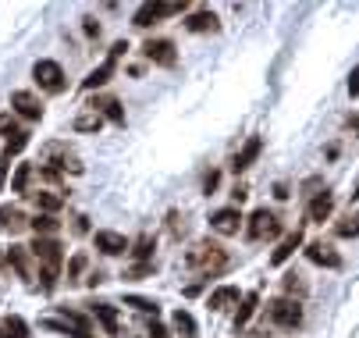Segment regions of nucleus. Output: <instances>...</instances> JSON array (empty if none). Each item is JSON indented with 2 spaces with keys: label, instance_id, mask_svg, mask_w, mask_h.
<instances>
[{
  "label": "nucleus",
  "instance_id": "obj_1",
  "mask_svg": "<svg viewBox=\"0 0 359 338\" xmlns=\"http://www.w3.org/2000/svg\"><path fill=\"white\" fill-rule=\"evenodd\" d=\"M185 264L196 267V271H203V274H217V271L228 267V253H224L221 246H214V243H199V246L189 250Z\"/></svg>",
  "mask_w": 359,
  "mask_h": 338
},
{
  "label": "nucleus",
  "instance_id": "obj_2",
  "mask_svg": "<svg viewBox=\"0 0 359 338\" xmlns=\"http://www.w3.org/2000/svg\"><path fill=\"white\" fill-rule=\"evenodd\" d=\"M32 79H36V86L39 89H46V93H65V68L57 65V61H36V68H32Z\"/></svg>",
  "mask_w": 359,
  "mask_h": 338
},
{
  "label": "nucleus",
  "instance_id": "obj_3",
  "mask_svg": "<svg viewBox=\"0 0 359 338\" xmlns=\"http://www.w3.org/2000/svg\"><path fill=\"white\" fill-rule=\"evenodd\" d=\"M142 54H146L153 65H161V68H175V61H178L175 43H171V39H146Z\"/></svg>",
  "mask_w": 359,
  "mask_h": 338
},
{
  "label": "nucleus",
  "instance_id": "obj_4",
  "mask_svg": "<svg viewBox=\"0 0 359 338\" xmlns=\"http://www.w3.org/2000/svg\"><path fill=\"white\" fill-rule=\"evenodd\" d=\"M271 320L281 324V327H299V324H302V306H299V299H278V303H271Z\"/></svg>",
  "mask_w": 359,
  "mask_h": 338
},
{
  "label": "nucleus",
  "instance_id": "obj_5",
  "mask_svg": "<svg viewBox=\"0 0 359 338\" xmlns=\"http://www.w3.org/2000/svg\"><path fill=\"white\" fill-rule=\"evenodd\" d=\"M281 231V224L274 221V214L267 210V207H260V210H252V217H249V228H245V235L252 238H264V235H278Z\"/></svg>",
  "mask_w": 359,
  "mask_h": 338
},
{
  "label": "nucleus",
  "instance_id": "obj_6",
  "mask_svg": "<svg viewBox=\"0 0 359 338\" xmlns=\"http://www.w3.org/2000/svg\"><path fill=\"white\" fill-rule=\"evenodd\" d=\"M306 260L317 264V267H327V271H338L341 267V257L331 246H324V243H310V246H306Z\"/></svg>",
  "mask_w": 359,
  "mask_h": 338
},
{
  "label": "nucleus",
  "instance_id": "obj_7",
  "mask_svg": "<svg viewBox=\"0 0 359 338\" xmlns=\"http://www.w3.org/2000/svg\"><path fill=\"white\" fill-rule=\"evenodd\" d=\"M210 228H214L217 235H235V231L242 228V214H238V207H224V210H217V214L210 217Z\"/></svg>",
  "mask_w": 359,
  "mask_h": 338
},
{
  "label": "nucleus",
  "instance_id": "obj_8",
  "mask_svg": "<svg viewBox=\"0 0 359 338\" xmlns=\"http://www.w3.org/2000/svg\"><path fill=\"white\" fill-rule=\"evenodd\" d=\"M11 107H15L22 118H29V121H39V118H43V107H39V100H36L29 89H18V93L11 96Z\"/></svg>",
  "mask_w": 359,
  "mask_h": 338
},
{
  "label": "nucleus",
  "instance_id": "obj_9",
  "mask_svg": "<svg viewBox=\"0 0 359 338\" xmlns=\"http://www.w3.org/2000/svg\"><path fill=\"white\" fill-rule=\"evenodd\" d=\"M93 238H96V250L107 253V257H121V253L128 250V238L118 235V231H96Z\"/></svg>",
  "mask_w": 359,
  "mask_h": 338
},
{
  "label": "nucleus",
  "instance_id": "obj_10",
  "mask_svg": "<svg viewBox=\"0 0 359 338\" xmlns=\"http://www.w3.org/2000/svg\"><path fill=\"white\" fill-rule=\"evenodd\" d=\"M114 68H118V61L114 58H107L100 68H93L86 79H82V89H100V86H107L111 82V75H114Z\"/></svg>",
  "mask_w": 359,
  "mask_h": 338
},
{
  "label": "nucleus",
  "instance_id": "obj_11",
  "mask_svg": "<svg viewBox=\"0 0 359 338\" xmlns=\"http://www.w3.org/2000/svg\"><path fill=\"white\" fill-rule=\"evenodd\" d=\"M260 150H264V139H260V135H252V139L245 142V147L238 150V157H235V164H231V168H235V171H245L256 157H260Z\"/></svg>",
  "mask_w": 359,
  "mask_h": 338
},
{
  "label": "nucleus",
  "instance_id": "obj_12",
  "mask_svg": "<svg viewBox=\"0 0 359 338\" xmlns=\"http://www.w3.org/2000/svg\"><path fill=\"white\" fill-rule=\"evenodd\" d=\"M299 246H302V231L295 228L292 235H285V238H281V246L271 253V264H274V267H278V264H285V260H288V257H292Z\"/></svg>",
  "mask_w": 359,
  "mask_h": 338
},
{
  "label": "nucleus",
  "instance_id": "obj_13",
  "mask_svg": "<svg viewBox=\"0 0 359 338\" xmlns=\"http://www.w3.org/2000/svg\"><path fill=\"white\" fill-rule=\"evenodd\" d=\"M185 25H189V32H217L221 29V22H217L214 11H196Z\"/></svg>",
  "mask_w": 359,
  "mask_h": 338
},
{
  "label": "nucleus",
  "instance_id": "obj_14",
  "mask_svg": "<svg viewBox=\"0 0 359 338\" xmlns=\"http://www.w3.org/2000/svg\"><path fill=\"white\" fill-rule=\"evenodd\" d=\"M57 228H61V221H57L54 214H36V217H32V231H36V238H54Z\"/></svg>",
  "mask_w": 359,
  "mask_h": 338
},
{
  "label": "nucleus",
  "instance_id": "obj_15",
  "mask_svg": "<svg viewBox=\"0 0 359 338\" xmlns=\"http://www.w3.org/2000/svg\"><path fill=\"white\" fill-rule=\"evenodd\" d=\"M228 303H238V288H235V285H221V288H214L210 299H207L210 310H224Z\"/></svg>",
  "mask_w": 359,
  "mask_h": 338
},
{
  "label": "nucleus",
  "instance_id": "obj_16",
  "mask_svg": "<svg viewBox=\"0 0 359 338\" xmlns=\"http://www.w3.org/2000/svg\"><path fill=\"white\" fill-rule=\"evenodd\" d=\"M334 210V196L331 192H317V200L310 203V221H327Z\"/></svg>",
  "mask_w": 359,
  "mask_h": 338
},
{
  "label": "nucleus",
  "instance_id": "obj_17",
  "mask_svg": "<svg viewBox=\"0 0 359 338\" xmlns=\"http://www.w3.org/2000/svg\"><path fill=\"white\" fill-rule=\"evenodd\" d=\"M93 317L107 327V334H118V310H114V306H107V303H96V306H93Z\"/></svg>",
  "mask_w": 359,
  "mask_h": 338
},
{
  "label": "nucleus",
  "instance_id": "obj_18",
  "mask_svg": "<svg viewBox=\"0 0 359 338\" xmlns=\"http://www.w3.org/2000/svg\"><path fill=\"white\" fill-rule=\"evenodd\" d=\"M0 338H29V324L22 317H4L0 320Z\"/></svg>",
  "mask_w": 359,
  "mask_h": 338
},
{
  "label": "nucleus",
  "instance_id": "obj_19",
  "mask_svg": "<svg viewBox=\"0 0 359 338\" xmlns=\"http://www.w3.org/2000/svg\"><path fill=\"white\" fill-rule=\"evenodd\" d=\"M100 128H104V114H100L96 107L75 118V132H100Z\"/></svg>",
  "mask_w": 359,
  "mask_h": 338
},
{
  "label": "nucleus",
  "instance_id": "obj_20",
  "mask_svg": "<svg viewBox=\"0 0 359 338\" xmlns=\"http://www.w3.org/2000/svg\"><path fill=\"white\" fill-rule=\"evenodd\" d=\"M256 303H260V296H256V292H245V296H242V306H238V313H235V327H245V324H249V317L256 313Z\"/></svg>",
  "mask_w": 359,
  "mask_h": 338
},
{
  "label": "nucleus",
  "instance_id": "obj_21",
  "mask_svg": "<svg viewBox=\"0 0 359 338\" xmlns=\"http://www.w3.org/2000/svg\"><path fill=\"white\" fill-rule=\"evenodd\" d=\"M36 207L43 214H57L65 207V196H57V192H36Z\"/></svg>",
  "mask_w": 359,
  "mask_h": 338
},
{
  "label": "nucleus",
  "instance_id": "obj_22",
  "mask_svg": "<svg viewBox=\"0 0 359 338\" xmlns=\"http://www.w3.org/2000/svg\"><path fill=\"white\" fill-rule=\"evenodd\" d=\"M25 147H29V132H25V128H18V132H15V135L8 139V147H4V157H0V161L8 164V161H11L15 154H22Z\"/></svg>",
  "mask_w": 359,
  "mask_h": 338
},
{
  "label": "nucleus",
  "instance_id": "obj_23",
  "mask_svg": "<svg viewBox=\"0 0 359 338\" xmlns=\"http://www.w3.org/2000/svg\"><path fill=\"white\" fill-rule=\"evenodd\" d=\"M0 224L11 228V231H18V228H25V214H22L18 207H0Z\"/></svg>",
  "mask_w": 359,
  "mask_h": 338
},
{
  "label": "nucleus",
  "instance_id": "obj_24",
  "mask_svg": "<svg viewBox=\"0 0 359 338\" xmlns=\"http://www.w3.org/2000/svg\"><path fill=\"white\" fill-rule=\"evenodd\" d=\"M175 331L182 338H196V320H192L189 310H175Z\"/></svg>",
  "mask_w": 359,
  "mask_h": 338
},
{
  "label": "nucleus",
  "instance_id": "obj_25",
  "mask_svg": "<svg viewBox=\"0 0 359 338\" xmlns=\"http://www.w3.org/2000/svg\"><path fill=\"white\" fill-rule=\"evenodd\" d=\"M157 18H161V8H157V4H142V8L135 11V18H132V22H135L139 29H146V25H153Z\"/></svg>",
  "mask_w": 359,
  "mask_h": 338
},
{
  "label": "nucleus",
  "instance_id": "obj_26",
  "mask_svg": "<svg viewBox=\"0 0 359 338\" xmlns=\"http://www.w3.org/2000/svg\"><path fill=\"white\" fill-rule=\"evenodd\" d=\"M125 306H135L139 313H153V317L161 313V306H157V303H153V299H142V296H125Z\"/></svg>",
  "mask_w": 359,
  "mask_h": 338
},
{
  "label": "nucleus",
  "instance_id": "obj_27",
  "mask_svg": "<svg viewBox=\"0 0 359 338\" xmlns=\"http://www.w3.org/2000/svg\"><path fill=\"white\" fill-rule=\"evenodd\" d=\"M132 253H135V260H139V264H146V260H149V253H153V238H149V235H139Z\"/></svg>",
  "mask_w": 359,
  "mask_h": 338
},
{
  "label": "nucleus",
  "instance_id": "obj_28",
  "mask_svg": "<svg viewBox=\"0 0 359 338\" xmlns=\"http://www.w3.org/2000/svg\"><path fill=\"white\" fill-rule=\"evenodd\" d=\"M29 178H32V168H29V164H18V171H15V178H11V192H25Z\"/></svg>",
  "mask_w": 359,
  "mask_h": 338
},
{
  "label": "nucleus",
  "instance_id": "obj_29",
  "mask_svg": "<svg viewBox=\"0 0 359 338\" xmlns=\"http://www.w3.org/2000/svg\"><path fill=\"white\" fill-rule=\"evenodd\" d=\"M8 260L29 278V257H25V246H11V250H8Z\"/></svg>",
  "mask_w": 359,
  "mask_h": 338
},
{
  "label": "nucleus",
  "instance_id": "obj_30",
  "mask_svg": "<svg viewBox=\"0 0 359 338\" xmlns=\"http://www.w3.org/2000/svg\"><path fill=\"white\" fill-rule=\"evenodd\" d=\"M100 107H104V118H111L114 125H125V111H121V104H118V100H104Z\"/></svg>",
  "mask_w": 359,
  "mask_h": 338
},
{
  "label": "nucleus",
  "instance_id": "obj_31",
  "mask_svg": "<svg viewBox=\"0 0 359 338\" xmlns=\"http://www.w3.org/2000/svg\"><path fill=\"white\" fill-rule=\"evenodd\" d=\"M338 235H341V238H359V214L338 221Z\"/></svg>",
  "mask_w": 359,
  "mask_h": 338
},
{
  "label": "nucleus",
  "instance_id": "obj_32",
  "mask_svg": "<svg viewBox=\"0 0 359 338\" xmlns=\"http://www.w3.org/2000/svg\"><path fill=\"white\" fill-rule=\"evenodd\" d=\"M82 267H86V257H82V253H75V257H72V264H68V281H75V278L82 274Z\"/></svg>",
  "mask_w": 359,
  "mask_h": 338
},
{
  "label": "nucleus",
  "instance_id": "obj_33",
  "mask_svg": "<svg viewBox=\"0 0 359 338\" xmlns=\"http://www.w3.org/2000/svg\"><path fill=\"white\" fill-rule=\"evenodd\" d=\"M0 132H4L8 139L18 132V125H15V118H11V114H0Z\"/></svg>",
  "mask_w": 359,
  "mask_h": 338
},
{
  "label": "nucleus",
  "instance_id": "obj_34",
  "mask_svg": "<svg viewBox=\"0 0 359 338\" xmlns=\"http://www.w3.org/2000/svg\"><path fill=\"white\" fill-rule=\"evenodd\" d=\"M285 288H288V292H299V296L306 292V285L299 281V274H288V278H285Z\"/></svg>",
  "mask_w": 359,
  "mask_h": 338
},
{
  "label": "nucleus",
  "instance_id": "obj_35",
  "mask_svg": "<svg viewBox=\"0 0 359 338\" xmlns=\"http://www.w3.org/2000/svg\"><path fill=\"white\" fill-rule=\"evenodd\" d=\"M217 182H221V175H217V171H210L207 178H203V192H207V196H210V192L217 189Z\"/></svg>",
  "mask_w": 359,
  "mask_h": 338
},
{
  "label": "nucleus",
  "instance_id": "obj_36",
  "mask_svg": "<svg viewBox=\"0 0 359 338\" xmlns=\"http://www.w3.org/2000/svg\"><path fill=\"white\" fill-rule=\"evenodd\" d=\"M348 96H359V65H355L352 75H348Z\"/></svg>",
  "mask_w": 359,
  "mask_h": 338
},
{
  "label": "nucleus",
  "instance_id": "obj_37",
  "mask_svg": "<svg viewBox=\"0 0 359 338\" xmlns=\"http://www.w3.org/2000/svg\"><path fill=\"white\" fill-rule=\"evenodd\" d=\"M149 334H153V338H168V331H164V327H161L157 320H153V324H149Z\"/></svg>",
  "mask_w": 359,
  "mask_h": 338
},
{
  "label": "nucleus",
  "instance_id": "obj_38",
  "mask_svg": "<svg viewBox=\"0 0 359 338\" xmlns=\"http://www.w3.org/2000/svg\"><path fill=\"white\" fill-rule=\"evenodd\" d=\"M86 36H100V25L93 18H86Z\"/></svg>",
  "mask_w": 359,
  "mask_h": 338
},
{
  "label": "nucleus",
  "instance_id": "obj_39",
  "mask_svg": "<svg viewBox=\"0 0 359 338\" xmlns=\"http://www.w3.org/2000/svg\"><path fill=\"white\" fill-rule=\"evenodd\" d=\"M274 196L278 200H288V185H274Z\"/></svg>",
  "mask_w": 359,
  "mask_h": 338
},
{
  "label": "nucleus",
  "instance_id": "obj_40",
  "mask_svg": "<svg viewBox=\"0 0 359 338\" xmlns=\"http://www.w3.org/2000/svg\"><path fill=\"white\" fill-rule=\"evenodd\" d=\"M4 178H8V164L0 161V192H4Z\"/></svg>",
  "mask_w": 359,
  "mask_h": 338
},
{
  "label": "nucleus",
  "instance_id": "obj_41",
  "mask_svg": "<svg viewBox=\"0 0 359 338\" xmlns=\"http://www.w3.org/2000/svg\"><path fill=\"white\" fill-rule=\"evenodd\" d=\"M4 260H8V253H4V250H0V267H4Z\"/></svg>",
  "mask_w": 359,
  "mask_h": 338
},
{
  "label": "nucleus",
  "instance_id": "obj_42",
  "mask_svg": "<svg viewBox=\"0 0 359 338\" xmlns=\"http://www.w3.org/2000/svg\"><path fill=\"white\" fill-rule=\"evenodd\" d=\"M352 200H359V185H355V192H352Z\"/></svg>",
  "mask_w": 359,
  "mask_h": 338
}]
</instances>
